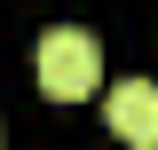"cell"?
<instances>
[{
    "label": "cell",
    "mask_w": 158,
    "mask_h": 150,
    "mask_svg": "<svg viewBox=\"0 0 158 150\" xmlns=\"http://www.w3.org/2000/svg\"><path fill=\"white\" fill-rule=\"evenodd\" d=\"M95 79H103L95 32H79V24H48V32H40V87L56 95V103L95 95Z\"/></svg>",
    "instance_id": "obj_1"
},
{
    "label": "cell",
    "mask_w": 158,
    "mask_h": 150,
    "mask_svg": "<svg viewBox=\"0 0 158 150\" xmlns=\"http://www.w3.org/2000/svg\"><path fill=\"white\" fill-rule=\"evenodd\" d=\"M111 134L135 150H158V79H118L111 87Z\"/></svg>",
    "instance_id": "obj_2"
}]
</instances>
